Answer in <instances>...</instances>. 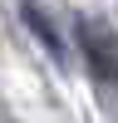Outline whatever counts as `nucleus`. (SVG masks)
<instances>
[{"mask_svg": "<svg viewBox=\"0 0 118 123\" xmlns=\"http://www.w3.org/2000/svg\"><path fill=\"white\" fill-rule=\"evenodd\" d=\"M20 20H25V25L35 30V39L49 49V59H54V64H64V39H59V30L44 20V10H39L35 0H25V5H20Z\"/></svg>", "mask_w": 118, "mask_h": 123, "instance_id": "2", "label": "nucleus"}, {"mask_svg": "<svg viewBox=\"0 0 118 123\" xmlns=\"http://www.w3.org/2000/svg\"><path fill=\"white\" fill-rule=\"evenodd\" d=\"M79 49H84L94 79H103V84L118 79V35H113L108 25H98V20H79Z\"/></svg>", "mask_w": 118, "mask_h": 123, "instance_id": "1", "label": "nucleus"}]
</instances>
